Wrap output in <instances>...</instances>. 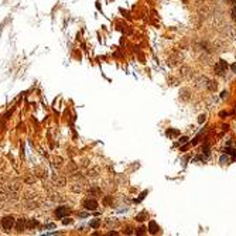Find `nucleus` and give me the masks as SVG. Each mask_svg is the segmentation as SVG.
Returning <instances> with one entry per match:
<instances>
[{
  "label": "nucleus",
  "instance_id": "15",
  "mask_svg": "<svg viewBox=\"0 0 236 236\" xmlns=\"http://www.w3.org/2000/svg\"><path fill=\"white\" fill-rule=\"evenodd\" d=\"M232 71H233V72H236V64H233V65H232Z\"/></svg>",
  "mask_w": 236,
  "mask_h": 236
},
{
  "label": "nucleus",
  "instance_id": "1",
  "mask_svg": "<svg viewBox=\"0 0 236 236\" xmlns=\"http://www.w3.org/2000/svg\"><path fill=\"white\" fill-rule=\"evenodd\" d=\"M1 226H3V229L10 231V229L14 226V218H13V216H4V218L1 219Z\"/></svg>",
  "mask_w": 236,
  "mask_h": 236
},
{
  "label": "nucleus",
  "instance_id": "11",
  "mask_svg": "<svg viewBox=\"0 0 236 236\" xmlns=\"http://www.w3.org/2000/svg\"><path fill=\"white\" fill-rule=\"evenodd\" d=\"M232 19H233V20L236 21V7H233V9H232Z\"/></svg>",
  "mask_w": 236,
  "mask_h": 236
},
{
  "label": "nucleus",
  "instance_id": "12",
  "mask_svg": "<svg viewBox=\"0 0 236 236\" xmlns=\"http://www.w3.org/2000/svg\"><path fill=\"white\" fill-rule=\"evenodd\" d=\"M205 118H206V116H205V115H201V116H199V119H198V122H199V123H202V122H205Z\"/></svg>",
  "mask_w": 236,
  "mask_h": 236
},
{
  "label": "nucleus",
  "instance_id": "5",
  "mask_svg": "<svg viewBox=\"0 0 236 236\" xmlns=\"http://www.w3.org/2000/svg\"><path fill=\"white\" fill-rule=\"evenodd\" d=\"M149 231H150V233H157L158 226H157V223H156L154 221H151V222L149 223Z\"/></svg>",
  "mask_w": 236,
  "mask_h": 236
},
{
  "label": "nucleus",
  "instance_id": "16",
  "mask_svg": "<svg viewBox=\"0 0 236 236\" xmlns=\"http://www.w3.org/2000/svg\"><path fill=\"white\" fill-rule=\"evenodd\" d=\"M229 1H231L232 4H235V3H236V0H229Z\"/></svg>",
  "mask_w": 236,
  "mask_h": 236
},
{
  "label": "nucleus",
  "instance_id": "2",
  "mask_svg": "<svg viewBox=\"0 0 236 236\" xmlns=\"http://www.w3.org/2000/svg\"><path fill=\"white\" fill-rule=\"evenodd\" d=\"M83 208L88 211H96L98 209V202L95 199H86L83 202Z\"/></svg>",
  "mask_w": 236,
  "mask_h": 236
},
{
  "label": "nucleus",
  "instance_id": "7",
  "mask_svg": "<svg viewBox=\"0 0 236 236\" xmlns=\"http://www.w3.org/2000/svg\"><path fill=\"white\" fill-rule=\"evenodd\" d=\"M144 218H147V214H146V212H143V214H140V215H137V216H136V219H137V221H140V222H141V221H144Z\"/></svg>",
  "mask_w": 236,
  "mask_h": 236
},
{
  "label": "nucleus",
  "instance_id": "10",
  "mask_svg": "<svg viewBox=\"0 0 236 236\" xmlns=\"http://www.w3.org/2000/svg\"><path fill=\"white\" fill-rule=\"evenodd\" d=\"M36 225H37V222H36V221H30L27 226H28V228H33V226H36Z\"/></svg>",
  "mask_w": 236,
  "mask_h": 236
},
{
  "label": "nucleus",
  "instance_id": "14",
  "mask_svg": "<svg viewBox=\"0 0 236 236\" xmlns=\"http://www.w3.org/2000/svg\"><path fill=\"white\" fill-rule=\"evenodd\" d=\"M137 233H139V235H141V233H144V229H143V228H140V229H139V232H137Z\"/></svg>",
  "mask_w": 236,
  "mask_h": 236
},
{
  "label": "nucleus",
  "instance_id": "9",
  "mask_svg": "<svg viewBox=\"0 0 236 236\" xmlns=\"http://www.w3.org/2000/svg\"><path fill=\"white\" fill-rule=\"evenodd\" d=\"M91 226H92V228H98V226H99V221H92V222H91Z\"/></svg>",
  "mask_w": 236,
  "mask_h": 236
},
{
  "label": "nucleus",
  "instance_id": "13",
  "mask_svg": "<svg viewBox=\"0 0 236 236\" xmlns=\"http://www.w3.org/2000/svg\"><path fill=\"white\" fill-rule=\"evenodd\" d=\"M187 140H188V139H187V137H182V139H181V140H180V143H185V141H187Z\"/></svg>",
  "mask_w": 236,
  "mask_h": 236
},
{
  "label": "nucleus",
  "instance_id": "4",
  "mask_svg": "<svg viewBox=\"0 0 236 236\" xmlns=\"http://www.w3.org/2000/svg\"><path fill=\"white\" fill-rule=\"evenodd\" d=\"M215 71H216L218 75H222V74L226 71V62H225V61H219V62L216 64V67H215Z\"/></svg>",
  "mask_w": 236,
  "mask_h": 236
},
{
  "label": "nucleus",
  "instance_id": "8",
  "mask_svg": "<svg viewBox=\"0 0 236 236\" xmlns=\"http://www.w3.org/2000/svg\"><path fill=\"white\" fill-rule=\"evenodd\" d=\"M167 134L168 136H175V134H178V130H168Z\"/></svg>",
  "mask_w": 236,
  "mask_h": 236
},
{
  "label": "nucleus",
  "instance_id": "3",
  "mask_svg": "<svg viewBox=\"0 0 236 236\" xmlns=\"http://www.w3.org/2000/svg\"><path fill=\"white\" fill-rule=\"evenodd\" d=\"M55 215H57V218H59V219L65 218V216L68 215V208H67V206H59V208H57Z\"/></svg>",
  "mask_w": 236,
  "mask_h": 236
},
{
  "label": "nucleus",
  "instance_id": "6",
  "mask_svg": "<svg viewBox=\"0 0 236 236\" xmlns=\"http://www.w3.org/2000/svg\"><path fill=\"white\" fill-rule=\"evenodd\" d=\"M23 228H24V221H23V219H19V221H17V226H16V229L20 232V231H23Z\"/></svg>",
  "mask_w": 236,
  "mask_h": 236
}]
</instances>
